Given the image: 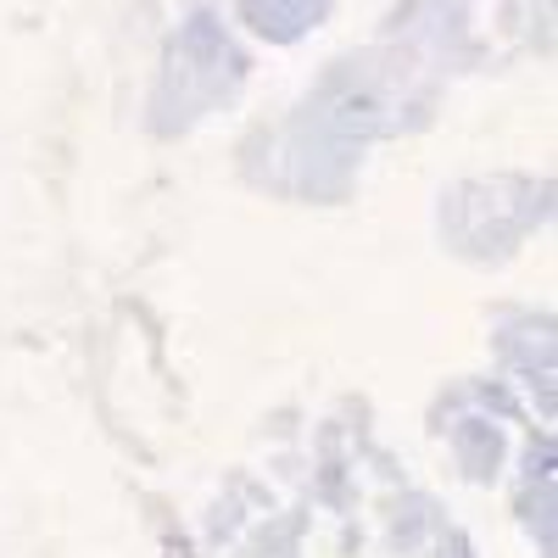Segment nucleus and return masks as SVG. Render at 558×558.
Here are the masks:
<instances>
[]
</instances>
